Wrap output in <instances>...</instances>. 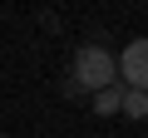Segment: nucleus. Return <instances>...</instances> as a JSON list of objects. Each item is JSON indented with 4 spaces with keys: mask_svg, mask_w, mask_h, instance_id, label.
<instances>
[{
    "mask_svg": "<svg viewBox=\"0 0 148 138\" xmlns=\"http://www.w3.org/2000/svg\"><path fill=\"white\" fill-rule=\"evenodd\" d=\"M69 79L79 84L84 94H99V89L119 84V59H114L104 44H79V49H74V69H69Z\"/></svg>",
    "mask_w": 148,
    "mask_h": 138,
    "instance_id": "f257e3e1",
    "label": "nucleus"
},
{
    "mask_svg": "<svg viewBox=\"0 0 148 138\" xmlns=\"http://www.w3.org/2000/svg\"><path fill=\"white\" fill-rule=\"evenodd\" d=\"M119 84L148 94V40H128L119 54Z\"/></svg>",
    "mask_w": 148,
    "mask_h": 138,
    "instance_id": "f03ea898",
    "label": "nucleus"
},
{
    "mask_svg": "<svg viewBox=\"0 0 148 138\" xmlns=\"http://www.w3.org/2000/svg\"><path fill=\"white\" fill-rule=\"evenodd\" d=\"M119 109H123V84H109V89H99V94H94V113H104V118H109V113H119Z\"/></svg>",
    "mask_w": 148,
    "mask_h": 138,
    "instance_id": "7ed1b4c3",
    "label": "nucleus"
},
{
    "mask_svg": "<svg viewBox=\"0 0 148 138\" xmlns=\"http://www.w3.org/2000/svg\"><path fill=\"white\" fill-rule=\"evenodd\" d=\"M119 113H128V118H148V94L143 89H123V109Z\"/></svg>",
    "mask_w": 148,
    "mask_h": 138,
    "instance_id": "20e7f679",
    "label": "nucleus"
},
{
    "mask_svg": "<svg viewBox=\"0 0 148 138\" xmlns=\"http://www.w3.org/2000/svg\"><path fill=\"white\" fill-rule=\"evenodd\" d=\"M59 94H64V99H79V94H84V89H79V84H74V79H69V74H64V79H59Z\"/></svg>",
    "mask_w": 148,
    "mask_h": 138,
    "instance_id": "39448f33",
    "label": "nucleus"
},
{
    "mask_svg": "<svg viewBox=\"0 0 148 138\" xmlns=\"http://www.w3.org/2000/svg\"><path fill=\"white\" fill-rule=\"evenodd\" d=\"M0 138H5V133H0Z\"/></svg>",
    "mask_w": 148,
    "mask_h": 138,
    "instance_id": "423d86ee",
    "label": "nucleus"
}]
</instances>
